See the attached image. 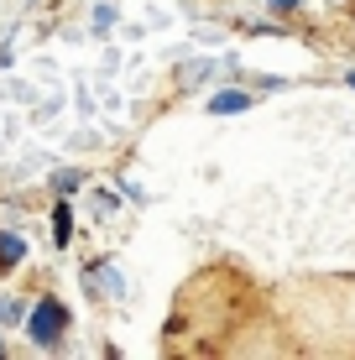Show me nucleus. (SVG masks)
<instances>
[{
    "label": "nucleus",
    "mask_w": 355,
    "mask_h": 360,
    "mask_svg": "<svg viewBox=\"0 0 355 360\" xmlns=\"http://www.w3.org/2000/svg\"><path fill=\"white\" fill-rule=\"evenodd\" d=\"M63 329H68V308L58 303V297H42V303L27 314V334L37 345H58V340H63Z\"/></svg>",
    "instance_id": "obj_1"
},
{
    "label": "nucleus",
    "mask_w": 355,
    "mask_h": 360,
    "mask_svg": "<svg viewBox=\"0 0 355 360\" xmlns=\"http://www.w3.org/2000/svg\"><path fill=\"white\" fill-rule=\"evenodd\" d=\"M246 105H251L246 94H214V99H209L214 115H235V110H246Z\"/></svg>",
    "instance_id": "obj_2"
},
{
    "label": "nucleus",
    "mask_w": 355,
    "mask_h": 360,
    "mask_svg": "<svg viewBox=\"0 0 355 360\" xmlns=\"http://www.w3.org/2000/svg\"><path fill=\"white\" fill-rule=\"evenodd\" d=\"M21 256H27V245H21L16 235H6V230H0V262H6V266H16Z\"/></svg>",
    "instance_id": "obj_3"
},
{
    "label": "nucleus",
    "mask_w": 355,
    "mask_h": 360,
    "mask_svg": "<svg viewBox=\"0 0 355 360\" xmlns=\"http://www.w3.org/2000/svg\"><path fill=\"white\" fill-rule=\"evenodd\" d=\"M16 314H21V308H16V303H6V297H0V324H11V319H16Z\"/></svg>",
    "instance_id": "obj_4"
},
{
    "label": "nucleus",
    "mask_w": 355,
    "mask_h": 360,
    "mask_svg": "<svg viewBox=\"0 0 355 360\" xmlns=\"http://www.w3.org/2000/svg\"><path fill=\"white\" fill-rule=\"evenodd\" d=\"M272 11H298V0H272Z\"/></svg>",
    "instance_id": "obj_5"
},
{
    "label": "nucleus",
    "mask_w": 355,
    "mask_h": 360,
    "mask_svg": "<svg viewBox=\"0 0 355 360\" xmlns=\"http://www.w3.org/2000/svg\"><path fill=\"white\" fill-rule=\"evenodd\" d=\"M0 355H6V340H0Z\"/></svg>",
    "instance_id": "obj_6"
},
{
    "label": "nucleus",
    "mask_w": 355,
    "mask_h": 360,
    "mask_svg": "<svg viewBox=\"0 0 355 360\" xmlns=\"http://www.w3.org/2000/svg\"><path fill=\"white\" fill-rule=\"evenodd\" d=\"M350 84H355V73H350Z\"/></svg>",
    "instance_id": "obj_7"
}]
</instances>
